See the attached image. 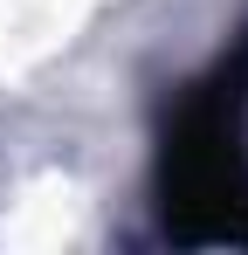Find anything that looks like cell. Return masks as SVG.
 I'll list each match as a JSON object with an SVG mask.
<instances>
[{"instance_id": "obj_1", "label": "cell", "mask_w": 248, "mask_h": 255, "mask_svg": "<svg viewBox=\"0 0 248 255\" xmlns=\"http://www.w3.org/2000/svg\"><path fill=\"white\" fill-rule=\"evenodd\" d=\"M159 207L179 242H248V28L165 118Z\"/></svg>"}]
</instances>
